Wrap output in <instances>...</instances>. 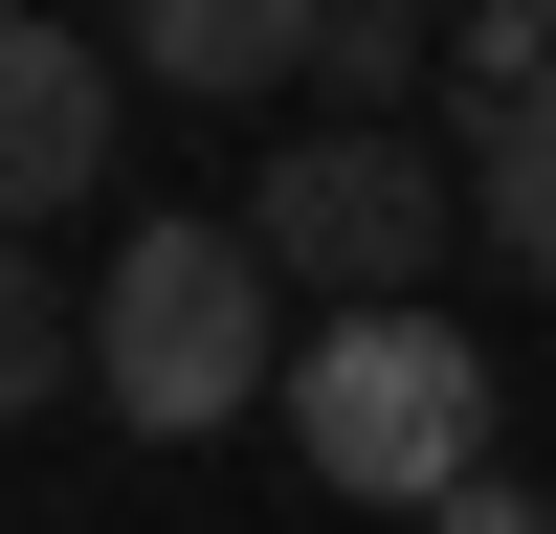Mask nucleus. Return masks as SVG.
I'll use <instances>...</instances> for the list:
<instances>
[{
	"label": "nucleus",
	"instance_id": "1",
	"mask_svg": "<svg viewBox=\"0 0 556 534\" xmlns=\"http://www.w3.org/2000/svg\"><path fill=\"white\" fill-rule=\"evenodd\" d=\"M89 400L134 445H223V423H290V267L245 223H134L89 267Z\"/></svg>",
	"mask_w": 556,
	"mask_h": 534
},
{
	"label": "nucleus",
	"instance_id": "2",
	"mask_svg": "<svg viewBox=\"0 0 556 534\" xmlns=\"http://www.w3.org/2000/svg\"><path fill=\"white\" fill-rule=\"evenodd\" d=\"M290 445L356 512H445V490L490 468V356L445 334L424 290H379V312H334V334L290 356Z\"/></svg>",
	"mask_w": 556,
	"mask_h": 534
},
{
	"label": "nucleus",
	"instance_id": "3",
	"mask_svg": "<svg viewBox=\"0 0 556 534\" xmlns=\"http://www.w3.org/2000/svg\"><path fill=\"white\" fill-rule=\"evenodd\" d=\"M245 245L312 267L334 312H379V290H424V267H445V156H424V134H379V112H334V134H290V156L245 178Z\"/></svg>",
	"mask_w": 556,
	"mask_h": 534
},
{
	"label": "nucleus",
	"instance_id": "4",
	"mask_svg": "<svg viewBox=\"0 0 556 534\" xmlns=\"http://www.w3.org/2000/svg\"><path fill=\"white\" fill-rule=\"evenodd\" d=\"M89 178H112V44L89 23H0V201L67 223Z\"/></svg>",
	"mask_w": 556,
	"mask_h": 534
},
{
	"label": "nucleus",
	"instance_id": "5",
	"mask_svg": "<svg viewBox=\"0 0 556 534\" xmlns=\"http://www.w3.org/2000/svg\"><path fill=\"white\" fill-rule=\"evenodd\" d=\"M312 23H334V0H134V89L267 112V89H312Z\"/></svg>",
	"mask_w": 556,
	"mask_h": 534
},
{
	"label": "nucleus",
	"instance_id": "6",
	"mask_svg": "<svg viewBox=\"0 0 556 534\" xmlns=\"http://www.w3.org/2000/svg\"><path fill=\"white\" fill-rule=\"evenodd\" d=\"M468 178H490V245H513V267H556V89L468 112Z\"/></svg>",
	"mask_w": 556,
	"mask_h": 534
},
{
	"label": "nucleus",
	"instance_id": "7",
	"mask_svg": "<svg viewBox=\"0 0 556 534\" xmlns=\"http://www.w3.org/2000/svg\"><path fill=\"white\" fill-rule=\"evenodd\" d=\"M312 89H334V112H401V89H445L424 0H334V23H312Z\"/></svg>",
	"mask_w": 556,
	"mask_h": 534
},
{
	"label": "nucleus",
	"instance_id": "8",
	"mask_svg": "<svg viewBox=\"0 0 556 534\" xmlns=\"http://www.w3.org/2000/svg\"><path fill=\"white\" fill-rule=\"evenodd\" d=\"M67 379H89V290L23 267V290H0V400H67Z\"/></svg>",
	"mask_w": 556,
	"mask_h": 534
},
{
	"label": "nucleus",
	"instance_id": "9",
	"mask_svg": "<svg viewBox=\"0 0 556 534\" xmlns=\"http://www.w3.org/2000/svg\"><path fill=\"white\" fill-rule=\"evenodd\" d=\"M401 534H556V490H513V468H468L445 512H401Z\"/></svg>",
	"mask_w": 556,
	"mask_h": 534
},
{
	"label": "nucleus",
	"instance_id": "10",
	"mask_svg": "<svg viewBox=\"0 0 556 534\" xmlns=\"http://www.w3.org/2000/svg\"><path fill=\"white\" fill-rule=\"evenodd\" d=\"M534 23H556V0H534Z\"/></svg>",
	"mask_w": 556,
	"mask_h": 534
}]
</instances>
